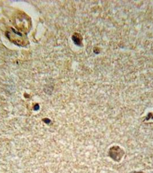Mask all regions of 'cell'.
<instances>
[{
	"label": "cell",
	"instance_id": "obj_3",
	"mask_svg": "<svg viewBox=\"0 0 153 173\" xmlns=\"http://www.w3.org/2000/svg\"><path fill=\"white\" fill-rule=\"evenodd\" d=\"M142 173V172H133V173Z\"/></svg>",
	"mask_w": 153,
	"mask_h": 173
},
{
	"label": "cell",
	"instance_id": "obj_2",
	"mask_svg": "<svg viewBox=\"0 0 153 173\" xmlns=\"http://www.w3.org/2000/svg\"><path fill=\"white\" fill-rule=\"evenodd\" d=\"M73 40H74V43L76 44H80L81 43V40L79 39V37L78 36H74L73 37Z\"/></svg>",
	"mask_w": 153,
	"mask_h": 173
},
{
	"label": "cell",
	"instance_id": "obj_1",
	"mask_svg": "<svg viewBox=\"0 0 153 173\" xmlns=\"http://www.w3.org/2000/svg\"><path fill=\"white\" fill-rule=\"evenodd\" d=\"M109 154L110 157L116 162H119L124 154V151L118 146H114L111 148Z\"/></svg>",
	"mask_w": 153,
	"mask_h": 173
}]
</instances>
